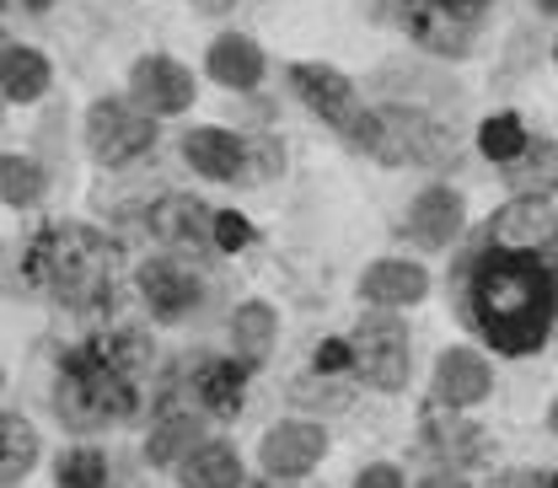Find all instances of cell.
<instances>
[{
  "label": "cell",
  "instance_id": "6da1fadb",
  "mask_svg": "<svg viewBox=\"0 0 558 488\" xmlns=\"http://www.w3.org/2000/svg\"><path fill=\"white\" fill-rule=\"evenodd\" d=\"M462 322L505 359L537 354L558 333V284L548 253L484 247L462 269Z\"/></svg>",
  "mask_w": 558,
  "mask_h": 488
},
{
  "label": "cell",
  "instance_id": "7a4b0ae2",
  "mask_svg": "<svg viewBox=\"0 0 558 488\" xmlns=\"http://www.w3.org/2000/svg\"><path fill=\"white\" fill-rule=\"evenodd\" d=\"M150 365V344L140 333H108L70 349L54 381V414L75 435L113 429L140 408V370Z\"/></svg>",
  "mask_w": 558,
  "mask_h": 488
},
{
  "label": "cell",
  "instance_id": "3957f363",
  "mask_svg": "<svg viewBox=\"0 0 558 488\" xmlns=\"http://www.w3.org/2000/svg\"><path fill=\"white\" fill-rule=\"evenodd\" d=\"M22 274L33 290H44L54 306L70 312H92L113 295V279H119V242L102 236L97 225H81V220H54L44 225L27 253H22Z\"/></svg>",
  "mask_w": 558,
  "mask_h": 488
},
{
  "label": "cell",
  "instance_id": "277c9868",
  "mask_svg": "<svg viewBox=\"0 0 558 488\" xmlns=\"http://www.w3.org/2000/svg\"><path fill=\"white\" fill-rule=\"evenodd\" d=\"M387 5H398V27L418 49L440 60H468L488 16V0H387Z\"/></svg>",
  "mask_w": 558,
  "mask_h": 488
},
{
  "label": "cell",
  "instance_id": "5b68a950",
  "mask_svg": "<svg viewBox=\"0 0 558 488\" xmlns=\"http://www.w3.org/2000/svg\"><path fill=\"white\" fill-rule=\"evenodd\" d=\"M290 86H295V97H301L328 130H339L354 150H371V145H376V108L360 102V91H354L349 75H339L333 65H290Z\"/></svg>",
  "mask_w": 558,
  "mask_h": 488
},
{
  "label": "cell",
  "instance_id": "8992f818",
  "mask_svg": "<svg viewBox=\"0 0 558 488\" xmlns=\"http://www.w3.org/2000/svg\"><path fill=\"white\" fill-rule=\"evenodd\" d=\"M376 161L387 167H451L457 161V130L418 108H376Z\"/></svg>",
  "mask_w": 558,
  "mask_h": 488
},
{
  "label": "cell",
  "instance_id": "52a82bcc",
  "mask_svg": "<svg viewBox=\"0 0 558 488\" xmlns=\"http://www.w3.org/2000/svg\"><path fill=\"white\" fill-rule=\"evenodd\" d=\"M409 354H414V344H409L403 317L376 312V317H360L354 333H349V370H360V381L376 387V392H403L409 387V376H414Z\"/></svg>",
  "mask_w": 558,
  "mask_h": 488
},
{
  "label": "cell",
  "instance_id": "ba28073f",
  "mask_svg": "<svg viewBox=\"0 0 558 488\" xmlns=\"http://www.w3.org/2000/svg\"><path fill=\"white\" fill-rule=\"evenodd\" d=\"M86 145H92V156L102 167H124V161H135V156H145L156 145V119L130 108V102L102 97L86 113Z\"/></svg>",
  "mask_w": 558,
  "mask_h": 488
},
{
  "label": "cell",
  "instance_id": "9c48e42d",
  "mask_svg": "<svg viewBox=\"0 0 558 488\" xmlns=\"http://www.w3.org/2000/svg\"><path fill=\"white\" fill-rule=\"evenodd\" d=\"M418 446H424L446 473H462V467H484L494 435H488L484 424H473L468 414H457V408H435V403H429L424 418H418Z\"/></svg>",
  "mask_w": 558,
  "mask_h": 488
},
{
  "label": "cell",
  "instance_id": "30bf717a",
  "mask_svg": "<svg viewBox=\"0 0 558 488\" xmlns=\"http://www.w3.org/2000/svg\"><path fill=\"white\" fill-rule=\"evenodd\" d=\"M488 392H494V365H488L478 349L457 344L435 359V376H429V403H435V408L468 414L473 403H484Z\"/></svg>",
  "mask_w": 558,
  "mask_h": 488
},
{
  "label": "cell",
  "instance_id": "8fae6325",
  "mask_svg": "<svg viewBox=\"0 0 558 488\" xmlns=\"http://www.w3.org/2000/svg\"><path fill=\"white\" fill-rule=\"evenodd\" d=\"M323 456H328V435H323V424H306V418H284V424H275V429L264 435V446H258L264 473L279 478V484L306 478Z\"/></svg>",
  "mask_w": 558,
  "mask_h": 488
},
{
  "label": "cell",
  "instance_id": "7c38bea8",
  "mask_svg": "<svg viewBox=\"0 0 558 488\" xmlns=\"http://www.w3.org/2000/svg\"><path fill=\"white\" fill-rule=\"evenodd\" d=\"M140 295H145L150 317L183 322V317L205 301V279H199L194 264H183V258H150V264H140Z\"/></svg>",
  "mask_w": 558,
  "mask_h": 488
},
{
  "label": "cell",
  "instance_id": "4fadbf2b",
  "mask_svg": "<svg viewBox=\"0 0 558 488\" xmlns=\"http://www.w3.org/2000/svg\"><path fill=\"white\" fill-rule=\"evenodd\" d=\"M150 231H156L161 247L194 258V253L215 247V209L205 199H194V194H167V199L150 205Z\"/></svg>",
  "mask_w": 558,
  "mask_h": 488
},
{
  "label": "cell",
  "instance_id": "5bb4252c",
  "mask_svg": "<svg viewBox=\"0 0 558 488\" xmlns=\"http://www.w3.org/2000/svg\"><path fill=\"white\" fill-rule=\"evenodd\" d=\"M488 247H515V253H548L558 247V215L548 199H510L488 215Z\"/></svg>",
  "mask_w": 558,
  "mask_h": 488
},
{
  "label": "cell",
  "instance_id": "9a60e30c",
  "mask_svg": "<svg viewBox=\"0 0 558 488\" xmlns=\"http://www.w3.org/2000/svg\"><path fill=\"white\" fill-rule=\"evenodd\" d=\"M130 91H135L140 113L167 119V113H183L194 102V75L178 65V60H167V54H145L130 70Z\"/></svg>",
  "mask_w": 558,
  "mask_h": 488
},
{
  "label": "cell",
  "instance_id": "2e32d148",
  "mask_svg": "<svg viewBox=\"0 0 558 488\" xmlns=\"http://www.w3.org/2000/svg\"><path fill=\"white\" fill-rule=\"evenodd\" d=\"M247 156H253L247 139L231 135V130H215V124L183 135V161H189L199 178H209V183H236V178L247 172Z\"/></svg>",
  "mask_w": 558,
  "mask_h": 488
},
{
  "label": "cell",
  "instance_id": "e0dca14e",
  "mask_svg": "<svg viewBox=\"0 0 558 488\" xmlns=\"http://www.w3.org/2000/svg\"><path fill=\"white\" fill-rule=\"evenodd\" d=\"M462 220H468V205L457 188H424L409 205V236L424 253H446L462 236Z\"/></svg>",
  "mask_w": 558,
  "mask_h": 488
},
{
  "label": "cell",
  "instance_id": "ac0fdd59",
  "mask_svg": "<svg viewBox=\"0 0 558 488\" xmlns=\"http://www.w3.org/2000/svg\"><path fill=\"white\" fill-rule=\"evenodd\" d=\"M360 295L376 306V312H398V306H418L429 295V269L409 264V258H376L365 274H360Z\"/></svg>",
  "mask_w": 558,
  "mask_h": 488
},
{
  "label": "cell",
  "instance_id": "d6986e66",
  "mask_svg": "<svg viewBox=\"0 0 558 488\" xmlns=\"http://www.w3.org/2000/svg\"><path fill=\"white\" fill-rule=\"evenodd\" d=\"M194 392H199L209 418H236L242 414V398H247V365L242 359H209V354H199Z\"/></svg>",
  "mask_w": 558,
  "mask_h": 488
},
{
  "label": "cell",
  "instance_id": "ffe728a7",
  "mask_svg": "<svg viewBox=\"0 0 558 488\" xmlns=\"http://www.w3.org/2000/svg\"><path fill=\"white\" fill-rule=\"evenodd\" d=\"M264 49L253 44V38H242V33H220L215 44H209V75L220 81V86H231V91H253L258 81H264Z\"/></svg>",
  "mask_w": 558,
  "mask_h": 488
},
{
  "label": "cell",
  "instance_id": "44dd1931",
  "mask_svg": "<svg viewBox=\"0 0 558 488\" xmlns=\"http://www.w3.org/2000/svg\"><path fill=\"white\" fill-rule=\"evenodd\" d=\"M505 183L515 188V199H548L558 188V145L526 139V150L515 161H505Z\"/></svg>",
  "mask_w": 558,
  "mask_h": 488
},
{
  "label": "cell",
  "instance_id": "7402d4cb",
  "mask_svg": "<svg viewBox=\"0 0 558 488\" xmlns=\"http://www.w3.org/2000/svg\"><path fill=\"white\" fill-rule=\"evenodd\" d=\"M275 333H279L275 306H264V301H242V306L231 312V349H236V359H242L247 370L269 359Z\"/></svg>",
  "mask_w": 558,
  "mask_h": 488
},
{
  "label": "cell",
  "instance_id": "603a6c76",
  "mask_svg": "<svg viewBox=\"0 0 558 488\" xmlns=\"http://www.w3.org/2000/svg\"><path fill=\"white\" fill-rule=\"evenodd\" d=\"M178 467H183V488H242V456L226 440H199Z\"/></svg>",
  "mask_w": 558,
  "mask_h": 488
},
{
  "label": "cell",
  "instance_id": "cb8c5ba5",
  "mask_svg": "<svg viewBox=\"0 0 558 488\" xmlns=\"http://www.w3.org/2000/svg\"><path fill=\"white\" fill-rule=\"evenodd\" d=\"M49 91V60L38 49H0V97L11 102H38Z\"/></svg>",
  "mask_w": 558,
  "mask_h": 488
},
{
  "label": "cell",
  "instance_id": "d4e9b609",
  "mask_svg": "<svg viewBox=\"0 0 558 488\" xmlns=\"http://www.w3.org/2000/svg\"><path fill=\"white\" fill-rule=\"evenodd\" d=\"M199 440H205V424H199V418L172 414V418H161V424L150 429V440H145V462H150V467H178Z\"/></svg>",
  "mask_w": 558,
  "mask_h": 488
},
{
  "label": "cell",
  "instance_id": "484cf974",
  "mask_svg": "<svg viewBox=\"0 0 558 488\" xmlns=\"http://www.w3.org/2000/svg\"><path fill=\"white\" fill-rule=\"evenodd\" d=\"M38 462V429L16 414H0V488L22 484Z\"/></svg>",
  "mask_w": 558,
  "mask_h": 488
},
{
  "label": "cell",
  "instance_id": "4316f807",
  "mask_svg": "<svg viewBox=\"0 0 558 488\" xmlns=\"http://www.w3.org/2000/svg\"><path fill=\"white\" fill-rule=\"evenodd\" d=\"M44 167L27 161V156H0V205L11 209H27L44 199Z\"/></svg>",
  "mask_w": 558,
  "mask_h": 488
},
{
  "label": "cell",
  "instance_id": "83f0119b",
  "mask_svg": "<svg viewBox=\"0 0 558 488\" xmlns=\"http://www.w3.org/2000/svg\"><path fill=\"white\" fill-rule=\"evenodd\" d=\"M526 124L515 119V113H494V119H484V130H478V150H484L494 167H505V161H515L521 150H526Z\"/></svg>",
  "mask_w": 558,
  "mask_h": 488
},
{
  "label": "cell",
  "instance_id": "f1b7e54d",
  "mask_svg": "<svg viewBox=\"0 0 558 488\" xmlns=\"http://www.w3.org/2000/svg\"><path fill=\"white\" fill-rule=\"evenodd\" d=\"M54 484L60 488H108V456H102L97 446H75V451L60 456Z\"/></svg>",
  "mask_w": 558,
  "mask_h": 488
},
{
  "label": "cell",
  "instance_id": "f546056e",
  "mask_svg": "<svg viewBox=\"0 0 558 488\" xmlns=\"http://www.w3.org/2000/svg\"><path fill=\"white\" fill-rule=\"evenodd\" d=\"M215 247H220V253H242V247H253V220L236 215V209H220V215H215Z\"/></svg>",
  "mask_w": 558,
  "mask_h": 488
},
{
  "label": "cell",
  "instance_id": "4dcf8cb0",
  "mask_svg": "<svg viewBox=\"0 0 558 488\" xmlns=\"http://www.w3.org/2000/svg\"><path fill=\"white\" fill-rule=\"evenodd\" d=\"M488 488H558V467H505Z\"/></svg>",
  "mask_w": 558,
  "mask_h": 488
},
{
  "label": "cell",
  "instance_id": "1f68e13d",
  "mask_svg": "<svg viewBox=\"0 0 558 488\" xmlns=\"http://www.w3.org/2000/svg\"><path fill=\"white\" fill-rule=\"evenodd\" d=\"M312 370L333 376V370H349V339H323L312 349Z\"/></svg>",
  "mask_w": 558,
  "mask_h": 488
},
{
  "label": "cell",
  "instance_id": "d6a6232c",
  "mask_svg": "<svg viewBox=\"0 0 558 488\" xmlns=\"http://www.w3.org/2000/svg\"><path fill=\"white\" fill-rule=\"evenodd\" d=\"M354 488H409V484H403V473L392 462H371V467H360Z\"/></svg>",
  "mask_w": 558,
  "mask_h": 488
},
{
  "label": "cell",
  "instance_id": "836d02e7",
  "mask_svg": "<svg viewBox=\"0 0 558 488\" xmlns=\"http://www.w3.org/2000/svg\"><path fill=\"white\" fill-rule=\"evenodd\" d=\"M418 488H468V484H462V473H446V467H440V473H429Z\"/></svg>",
  "mask_w": 558,
  "mask_h": 488
},
{
  "label": "cell",
  "instance_id": "e575fe53",
  "mask_svg": "<svg viewBox=\"0 0 558 488\" xmlns=\"http://www.w3.org/2000/svg\"><path fill=\"white\" fill-rule=\"evenodd\" d=\"M236 0H194V11H205V16H226Z\"/></svg>",
  "mask_w": 558,
  "mask_h": 488
},
{
  "label": "cell",
  "instance_id": "d590c367",
  "mask_svg": "<svg viewBox=\"0 0 558 488\" xmlns=\"http://www.w3.org/2000/svg\"><path fill=\"white\" fill-rule=\"evenodd\" d=\"M548 429L558 435V398H554V408H548Z\"/></svg>",
  "mask_w": 558,
  "mask_h": 488
},
{
  "label": "cell",
  "instance_id": "8d00e7d4",
  "mask_svg": "<svg viewBox=\"0 0 558 488\" xmlns=\"http://www.w3.org/2000/svg\"><path fill=\"white\" fill-rule=\"evenodd\" d=\"M22 5H33V11H49V5H54V0H22Z\"/></svg>",
  "mask_w": 558,
  "mask_h": 488
},
{
  "label": "cell",
  "instance_id": "74e56055",
  "mask_svg": "<svg viewBox=\"0 0 558 488\" xmlns=\"http://www.w3.org/2000/svg\"><path fill=\"white\" fill-rule=\"evenodd\" d=\"M548 264H554V284H558V247H548Z\"/></svg>",
  "mask_w": 558,
  "mask_h": 488
},
{
  "label": "cell",
  "instance_id": "f35d334b",
  "mask_svg": "<svg viewBox=\"0 0 558 488\" xmlns=\"http://www.w3.org/2000/svg\"><path fill=\"white\" fill-rule=\"evenodd\" d=\"M543 5H548V11H558V0H543Z\"/></svg>",
  "mask_w": 558,
  "mask_h": 488
},
{
  "label": "cell",
  "instance_id": "ab89813d",
  "mask_svg": "<svg viewBox=\"0 0 558 488\" xmlns=\"http://www.w3.org/2000/svg\"><path fill=\"white\" fill-rule=\"evenodd\" d=\"M554 65H558V44H554Z\"/></svg>",
  "mask_w": 558,
  "mask_h": 488
},
{
  "label": "cell",
  "instance_id": "60d3db41",
  "mask_svg": "<svg viewBox=\"0 0 558 488\" xmlns=\"http://www.w3.org/2000/svg\"><path fill=\"white\" fill-rule=\"evenodd\" d=\"M0 387H5V376H0Z\"/></svg>",
  "mask_w": 558,
  "mask_h": 488
},
{
  "label": "cell",
  "instance_id": "b9f144b4",
  "mask_svg": "<svg viewBox=\"0 0 558 488\" xmlns=\"http://www.w3.org/2000/svg\"><path fill=\"white\" fill-rule=\"evenodd\" d=\"M0 5H5V0H0Z\"/></svg>",
  "mask_w": 558,
  "mask_h": 488
}]
</instances>
